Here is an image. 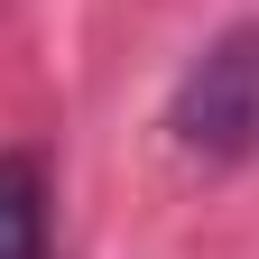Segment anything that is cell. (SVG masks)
Segmentation results:
<instances>
[{"label":"cell","mask_w":259,"mask_h":259,"mask_svg":"<svg viewBox=\"0 0 259 259\" xmlns=\"http://www.w3.org/2000/svg\"><path fill=\"white\" fill-rule=\"evenodd\" d=\"M167 139L185 167H250L259 157V19H232L222 37L185 56L167 93Z\"/></svg>","instance_id":"obj_1"},{"label":"cell","mask_w":259,"mask_h":259,"mask_svg":"<svg viewBox=\"0 0 259 259\" xmlns=\"http://www.w3.org/2000/svg\"><path fill=\"white\" fill-rule=\"evenodd\" d=\"M56 222H47V176L37 157L0 148V259H56Z\"/></svg>","instance_id":"obj_2"}]
</instances>
